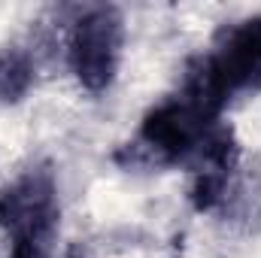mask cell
<instances>
[{
	"label": "cell",
	"instance_id": "6da1fadb",
	"mask_svg": "<svg viewBox=\"0 0 261 258\" xmlns=\"http://www.w3.org/2000/svg\"><path fill=\"white\" fill-rule=\"evenodd\" d=\"M179 91L195 97L216 116L237 97H249L261 91V15H246L237 21H225L210 46L189 58L179 76Z\"/></svg>",
	"mask_w": 261,
	"mask_h": 258
},
{
	"label": "cell",
	"instance_id": "7a4b0ae2",
	"mask_svg": "<svg viewBox=\"0 0 261 258\" xmlns=\"http://www.w3.org/2000/svg\"><path fill=\"white\" fill-rule=\"evenodd\" d=\"M222 125V116H213L206 107L173 88L143 116L134 140L116 158L128 155V167H189Z\"/></svg>",
	"mask_w": 261,
	"mask_h": 258
},
{
	"label": "cell",
	"instance_id": "3957f363",
	"mask_svg": "<svg viewBox=\"0 0 261 258\" xmlns=\"http://www.w3.org/2000/svg\"><path fill=\"white\" fill-rule=\"evenodd\" d=\"M58 225V183L49 164L28 167L0 189V231L9 243L6 258H55Z\"/></svg>",
	"mask_w": 261,
	"mask_h": 258
},
{
	"label": "cell",
	"instance_id": "277c9868",
	"mask_svg": "<svg viewBox=\"0 0 261 258\" xmlns=\"http://www.w3.org/2000/svg\"><path fill=\"white\" fill-rule=\"evenodd\" d=\"M125 55V15L113 3H94L76 12L67 34V64L76 82L100 94L107 91L122 67Z\"/></svg>",
	"mask_w": 261,
	"mask_h": 258
},
{
	"label": "cell",
	"instance_id": "5b68a950",
	"mask_svg": "<svg viewBox=\"0 0 261 258\" xmlns=\"http://www.w3.org/2000/svg\"><path fill=\"white\" fill-rule=\"evenodd\" d=\"M237 161H240V146H237L234 131L225 122L203 143V149L192 158V164L186 167L192 176L189 197H192V207L197 213H213L216 207H222L225 194L231 189V176L237 170Z\"/></svg>",
	"mask_w": 261,
	"mask_h": 258
},
{
	"label": "cell",
	"instance_id": "8992f818",
	"mask_svg": "<svg viewBox=\"0 0 261 258\" xmlns=\"http://www.w3.org/2000/svg\"><path fill=\"white\" fill-rule=\"evenodd\" d=\"M37 79L34 55L24 46H3L0 49V104H18L28 97Z\"/></svg>",
	"mask_w": 261,
	"mask_h": 258
}]
</instances>
